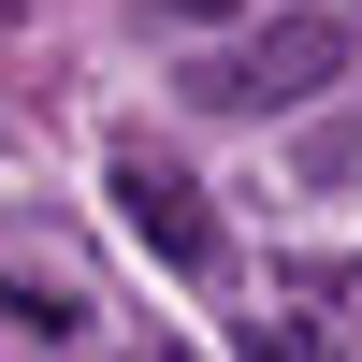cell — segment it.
<instances>
[{"instance_id": "6da1fadb", "label": "cell", "mask_w": 362, "mask_h": 362, "mask_svg": "<svg viewBox=\"0 0 362 362\" xmlns=\"http://www.w3.org/2000/svg\"><path fill=\"white\" fill-rule=\"evenodd\" d=\"M334 58H362V15H290L276 44H232V58H203L189 87H203L218 116H261V102H305Z\"/></svg>"}, {"instance_id": "7a4b0ae2", "label": "cell", "mask_w": 362, "mask_h": 362, "mask_svg": "<svg viewBox=\"0 0 362 362\" xmlns=\"http://www.w3.org/2000/svg\"><path fill=\"white\" fill-rule=\"evenodd\" d=\"M102 189H116V218H131V247L160 261V276H218V218H203V189H189L174 160H145V145H131Z\"/></svg>"}, {"instance_id": "3957f363", "label": "cell", "mask_w": 362, "mask_h": 362, "mask_svg": "<svg viewBox=\"0 0 362 362\" xmlns=\"http://www.w3.org/2000/svg\"><path fill=\"white\" fill-rule=\"evenodd\" d=\"M0 319H29L44 348H73V334H87V290H58V276H0Z\"/></svg>"}, {"instance_id": "277c9868", "label": "cell", "mask_w": 362, "mask_h": 362, "mask_svg": "<svg viewBox=\"0 0 362 362\" xmlns=\"http://www.w3.org/2000/svg\"><path fill=\"white\" fill-rule=\"evenodd\" d=\"M247 362H319V334H276V319H261V334H247Z\"/></svg>"}, {"instance_id": "5b68a950", "label": "cell", "mask_w": 362, "mask_h": 362, "mask_svg": "<svg viewBox=\"0 0 362 362\" xmlns=\"http://www.w3.org/2000/svg\"><path fill=\"white\" fill-rule=\"evenodd\" d=\"M160 15H189V29H218V15H232V0H160Z\"/></svg>"}, {"instance_id": "8992f818", "label": "cell", "mask_w": 362, "mask_h": 362, "mask_svg": "<svg viewBox=\"0 0 362 362\" xmlns=\"http://www.w3.org/2000/svg\"><path fill=\"white\" fill-rule=\"evenodd\" d=\"M160 362H189V348H160Z\"/></svg>"}]
</instances>
